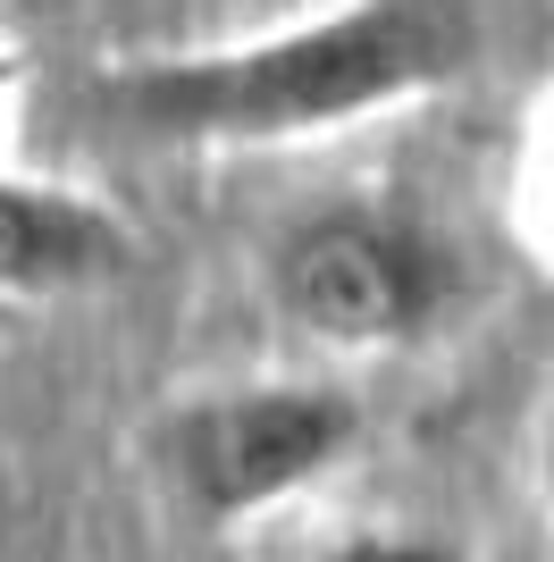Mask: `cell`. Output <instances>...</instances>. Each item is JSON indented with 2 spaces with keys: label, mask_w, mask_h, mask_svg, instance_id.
<instances>
[{
  "label": "cell",
  "mask_w": 554,
  "mask_h": 562,
  "mask_svg": "<svg viewBox=\"0 0 554 562\" xmlns=\"http://www.w3.org/2000/svg\"><path fill=\"white\" fill-rule=\"evenodd\" d=\"M505 211H512V235L521 252L554 278V85L530 101L521 117V143H512V177H505Z\"/></svg>",
  "instance_id": "obj_5"
},
{
  "label": "cell",
  "mask_w": 554,
  "mask_h": 562,
  "mask_svg": "<svg viewBox=\"0 0 554 562\" xmlns=\"http://www.w3.org/2000/svg\"><path fill=\"white\" fill-rule=\"evenodd\" d=\"M479 68L470 0H336L235 43L152 50L92 76V110L152 151H286L378 126Z\"/></svg>",
  "instance_id": "obj_1"
},
{
  "label": "cell",
  "mask_w": 554,
  "mask_h": 562,
  "mask_svg": "<svg viewBox=\"0 0 554 562\" xmlns=\"http://www.w3.org/2000/svg\"><path fill=\"white\" fill-rule=\"evenodd\" d=\"M135 269V227L68 186V177H18L0 168V303H59L92 294Z\"/></svg>",
  "instance_id": "obj_4"
},
{
  "label": "cell",
  "mask_w": 554,
  "mask_h": 562,
  "mask_svg": "<svg viewBox=\"0 0 554 562\" xmlns=\"http://www.w3.org/2000/svg\"><path fill=\"white\" fill-rule=\"evenodd\" d=\"M18 101H25V50L0 34V135H9V117H18Z\"/></svg>",
  "instance_id": "obj_7"
},
{
  "label": "cell",
  "mask_w": 554,
  "mask_h": 562,
  "mask_svg": "<svg viewBox=\"0 0 554 562\" xmlns=\"http://www.w3.org/2000/svg\"><path fill=\"white\" fill-rule=\"evenodd\" d=\"M369 403L328 370H269L185 386L152 412L143 462L160 504L193 538H235L261 520L295 513L362 453Z\"/></svg>",
  "instance_id": "obj_2"
},
{
  "label": "cell",
  "mask_w": 554,
  "mask_h": 562,
  "mask_svg": "<svg viewBox=\"0 0 554 562\" xmlns=\"http://www.w3.org/2000/svg\"><path fill=\"white\" fill-rule=\"evenodd\" d=\"M538 504H546V520H554V412H546V428H538Z\"/></svg>",
  "instance_id": "obj_8"
},
{
  "label": "cell",
  "mask_w": 554,
  "mask_h": 562,
  "mask_svg": "<svg viewBox=\"0 0 554 562\" xmlns=\"http://www.w3.org/2000/svg\"><path fill=\"white\" fill-rule=\"evenodd\" d=\"M302 562H479V554L429 520H362V529H328Z\"/></svg>",
  "instance_id": "obj_6"
},
{
  "label": "cell",
  "mask_w": 554,
  "mask_h": 562,
  "mask_svg": "<svg viewBox=\"0 0 554 562\" xmlns=\"http://www.w3.org/2000/svg\"><path fill=\"white\" fill-rule=\"evenodd\" d=\"M261 294L311 352H412L454 319L462 252L403 202H320L269 235Z\"/></svg>",
  "instance_id": "obj_3"
}]
</instances>
